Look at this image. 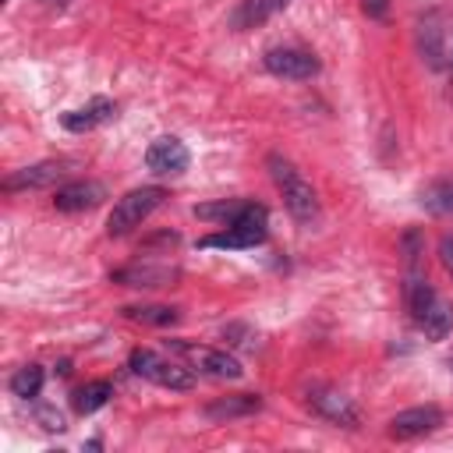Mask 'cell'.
Listing matches in <instances>:
<instances>
[{"mask_svg": "<svg viewBox=\"0 0 453 453\" xmlns=\"http://www.w3.org/2000/svg\"><path fill=\"white\" fill-rule=\"evenodd\" d=\"M265 166H269V177H273V184H276V191H280L287 212H290L301 226H311V223L319 219V195H315V188L308 184V177H304L287 156H280V152H269Z\"/></svg>", "mask_w": 453, "mask_h": 453, "instance_id": "obj_1", "label": "cell"}, {"mask_svg": "<svg viewBox=\"0 0 453 453\" xmlns=\"http://www.w3.org/2000/svg\"><path fill=\"white\" fill-rule=\"evenodd\" d=\"M308 407L326 418L329 425H343V428H354L357 425V407L350 403V396H343L336 386H311L308 389Z\"/></svg>", "mask_w": 453, "mask_h": 453, "instance_id": "obj_9", "label": "cell"}, {"mask_svg": "<svg viewBox=\"0 0 453 453\" xmlns=\"http://www.w3.org/2000/svg\"><path fill=\"white\" fill-rule=\"evenodd\" d=\"M442 425V407H435V403H421V407H407V411H400V414H393L389 418V439H421V435H428V432H435Z\"/></svg>", "mask_w": 453, "mask_h": 453, "instance_id": "obj_10", "label": "cell"}, {"mask_svg": "<svg viewBox=\"0 0 453 453\" xmlns=\"http://www.w3.org/2000/svg\"><path fill=\"white\" fill-rule=\"evenodd\" d=\"M50 4H67V0H50Z\"/></svg>", "mask_w": 453, "mask_h": 453, "instance_id": "obj_26", "label": "cell"}, {"mask_svg": "<svg viewBox=\"0 0 453 453\" xmlns=\"http://www.w3.org/2000/svg\"><path fill=\"white\" fill-rule=\"evenodd\" d=\"M163 198H166V191L156 188V184H145V188L127 191L124 198H117L113 212H110V219H106V234H110V237L131 234L134 226H142V223L163 205Z\"/></svg>", "mask_w": 453, "mask_h": 453, "instance_id": "obj_3", "label": "cell"}, {"mask_svg": "<svg viewBox=\"0 0 453 453\" xmlns=\"http://www.w3.org/2000/svg\"><path fill=\"white\" fill-rule=\"evenodd\" d=\"M361 11H365L372 21H386V14H389V0H361Z\"/></svg>", "mask_w": 453, "mask_h": 453, "instance_id": "obj_25", "label": "cell"}, {"mask_svg": "<svg viewBox=\"0 0 453 453\" xmlns=\"http://www.w3.org/2000/svg\"><path fill=\"white\" fill-rule=\"evenodd\" d=\"M414 322H418V329H421L432 343H439V340H446V336L453 333V304L435 294V297L428 301V308H425Z\"/></svg>", "mask_w": 453, "mask_h": 453, "instance_id": "obj_16", "label": "cell"}, {"mask_svg": "<svg viewBox=\"0 0 453 453\" xmlns=\"http://www.w3.org/2000/svg\"><path fill=\"white\" fill-rule=\"evenodd\" d=\"M265 234H269V212H265V205L244 202V209L230 223H223V230L202 237L198 244L202 248H219V251H244V248L262 244Z\"/></svg>", "mask_w": 453, "mask_h": 453, "instance_id": "obj_2", "label": "cell"}, {"mask_svg": "<svg viewBox=\"0 0 453 453\" xmlns=\"http://www.w3.org/2000/svg\"><path fill=\"white\" fill-rule=\"evenodd\" d=\"M42 382H46V372H42L39 365H21V368L11 375V393H14L18 400H35L39 389H42Z\"/></svg>", "mask_w": 453, "mask_h": 453, "instance_id": "obj_20", "label": "cell"}, {"mask_svg": "<svg viewBox=\"0 0 453 453\" xmlns=\"http://www.w3.org/2000/svg\"><path fill=\"white\" fill-rule=\"evenodd\" d=\"M110 280L120 283V287L152 290V287H173L180 280V269L177 265H166V262H131L124 269H113Z\"/></svg>", "mask_w": 453, "mask_h": 453, "instance_id": "obj_8", "label": "cell"}, {"mask_svg": "<svg viewBox=\"0 0 453 453\" xmlns=\"http://www.w3.org/2000/svg\"><path fill=\"white\" fill-rule=\"evenodd\" d=\"M113 117H117V103L106 99V96H96V99H88L85 106L64 110V113H60V127L71 131V134H85V131H92V127H99V124H106V120H113Z\"/></svg>", "mask_w": 453, "mask_h": 453, "instance_id": "obj_13", "label": "cell"}, {"mask_svg": "<svg viewBox=\"0 0 453 453\" xmlns=\"http://www.w3.org/2000/svg\"><path fill=\"white\" fill-rule=\"evenodd\" d=\"M241 209H244V202H241V198H223V202H216V205H198V209H195V216H198V219H216V223L223 226V223H230Z\"/></svg>", "mask_w": 453, "mask_h": 453, "instance_id": "obj_22", "label": "cell"}, {"mask_svg": "<svg viewBox=\"0 0 453 453\" xmlns=\"http://www.w3.org/2000/svg\"><path fill=\"white\" fill-rule=\"evenodd\" d=\"M262 64L269 74L287 78V81H308L322 71V60L304 46H273V50H265Z\"/></svg>", "mask_w": 453, "mask_h": 453, "instance_id": "obj_6", "label": "cell"}, {"mask_svg": "<svg viewBox=\"0 0 453 453\" xmlns=\"http://www.w3.org/2000/svg\"><path fill=\"white\" fill-rule=\"evenodd\" d=\"M124 315L134 322H145V326H173L180 319V311L170 304H131V308H124Z\"/></svg>", "mask_w": 453, "mask_h": 453, "instance_id": "obj_21", "label": "cell"}, {"mask_svg": "<svg viewBox=\"0 0 453 453\" xmlns=\"http://www.w3.org/2000/svg\"><path fill=\"white\" fill-rule=\"evenodd\" d=\"M449 368H453V357H449Z\"/></svg>", "mask_w": 453, "mask_h": 453, "instance_id": "obj_27", "label": "cell"}, {"mask_svg": "<svg viewBox=\"0 0 453 453\" xmlns=\"http://www.w3.org/2000/svg\"><path fill=\"white\" fill-rule=\"evenodd\" d=\"M262 411V396L258 393H234V396H219L205 407V418L209 421H237V418H248Z\"/></svg>", "mask_w": 453, "mask_h": 453, "instance_id": "obj_15", "label": "cell"}, {"mask_svg": "<svg viewBox=\"0 0 453 453\" xmlns=\"http://www.w3.org/2000/svg\"><path fill=\"white\" fill-rule=\"evenodd\" d=\"M64 177V163L57 159H46V163H32V166H21L14 170L7 180H4V191H25V188H46L53 180Z\"/></svg>", "mask_w": 453, "mask_h": 453, "instance_id": "obj_14", "label": "cell"}, {"mask_svg": "<svg viewBox=\"0 0 453 453\" xmlns=\"http://www.w3.org/2000/svg\"><path fill=\"white\" fill-rule=\"evenodd\" d=\"M127 368L134 375H142L145 382H156V386L173 389V393H188L195 386V375H191L188 365H177V361H170V357H163L149 347H134L131 357H127Z\"/></svg>", "mask_w": 453, "mask_h": 453, "instance_id": "obj_4", "label": "cell"}, {"mask_svg": "<svg viewBox=\"0 0 453 453\" xmlns=\"http://www.w3.org/2000/svg\"><path fill=\"white\" fill-rule=\"evenodd\" d=\"M435 255H439L442 269L453 276V234H442V237H439V248H435Z\"/></svg>", "mask_w": 453, "mask_h": 453, "instance_id": "obj_24", "label": "cell"}, {"mask_svg": "<svg viewBox=\"0 0 453 453\" xmlns=\"http://www.w3.org/2000/svg\"><path fill=\"white\" fill-rule=\"evenodd\" d=\"M188 163H191V152L177 134H159L145 149V166L152 173H184Z\"/></svg>", "mask_w": 453, "mask_h": 453, "instance_id": "obj_12", "label": "cell"}, {"mask_svg": "<svg viewBox=\"0 0 453 453\" xmlns=\"http://www.w3.org/2000/svg\"><path fill=\"white\" fill-rule=\"evenodd\" d=\"M173 354H180L191 368H198L202 375L209 379H241V361L226 350H216V347H202V343H191V340H166Z\"/></svg>", "mask_w": 453, "mask_h": 453, "instance_id": "obj_5", "label": "cell"}, {"mask_svg": "<svg viewBox=\"0 0 453 453\" xmlns=\"http://www.w3.org/2000/svg\"><path fill=\"white\" fill-rule=\"evenodd\" d=\"M414 39H418L421 60L432 71H442L446 67V18H442V7H428V11L418 14Z\"/></svg>", "mask_w": 453, "mask_h": 453, "instance_id": "obj_7", "label": "cell"}, {"mask_svg": "<svg viewBox=\"0 0 453 453\" xmlns=\"http://www.w3.org/2000/svg\"><path fill=\"white\" fill-rule=\"evenodd\" d=\"M287 0H241L237 11H234V28H255L262 21H269L276 11H283Z\"/></svg>", "mask_w": 453, "mask_h": 453, "instance_id": "obj_19", "label": "cell"}, {"mask_svg": "<svg viewBox=\"0 0 453 453\" xmlns=\"http://www.w3.org/2000/svg\"><path fill=\"white\" fill-rule=\"evenodd\" d=\"M418 202L432 216H453V177H439L418 191Z\"/></svg>", "mask_w": 453, "mask_h": 453, "instance_id": "obj_18", "label": "cell"}, {"mask_svg": "<svg viewBox=\"0 0 453 453\" xmlns=\"http://www.w3.org/2000/svg\"><path fill=\"white\" fill-rule=\"evenodd\" d=\"M35 418H39V425H42L46 432H64V428H67L64 418H60V411H53V407H39Z\"/></svg>", "mask_w": 453, "mask_h": 453, "instance_id": "obj_23", "label": "cell"}, {"mask_svg": "<svg viewBox=\"0 0 453 453\" xmlns=\"http://www.w3.org/2000/svg\"><path fill=\"white\" fill-rule=\"evenodd\" d=\"M110 396H113V386L106 379H92V382H85L71 393V407H74V414L85 418V414H96L99 407H106Z\"/></svg>", "mask_w": 453, "mask_h": 453, "instance_id": "obj_17", "label": "cell"}, {"mask_svg": "<svg viewBox=\"0 0 453 453\" xmlns=\"http://www.w3.org/2000/svg\"><path fill=\"white\" fill-rule=\"evenodd\" d=\"M103 198H106V184L96 177H81V180L60 184L53 191V209L57 212H85V209H96Z\"/></svg>", "mask_w": 453, "mask_h": 453, "instance_id": "obj_11", "label": "cell"}]
</instances>
